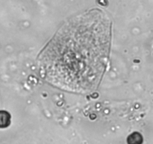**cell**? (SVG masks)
<instances>
[{"label":"cell","instance_id":"cell-3","mask_svg":"<svg viewBox=\"0 0 153 144\" xmlns=\"http://www.w3.org/2000/svg\"><path fill=\"white\" fill-rule=\"evenodd\" d=\"M143 142V138L139 132H133L128 137V144H142Z\"/></svg>","mask_w":153,"mask_h":144},{"label":"cell","instance_id":"cell-2","mask_svg":"<svg viewBox=\"0 0 153 144\" xmlns=\"http://www.w3.org/2000/svg\"><path fill=\"white\" fill-rule=\"evenodd\" d=\"M11 124V115L5 111H0V128H8Z\"/></svg>","mask_w":153,"mask_h":144},{"label":"cell","instance_id":"cell-1","mask_svg":"<svg viewBox=\"0 0 153 144\" xmlns=\"http://www.w3.org/2000/svg\"><path fill=\"white\" fill-rule=\"evenodd\" d=\"M111 22L99 9L68 20L41 53L40 74L57 88L87 93L99 86L109 60Z\"/></svg>","mask_w":153,"mask_h":144}]
</instances>
